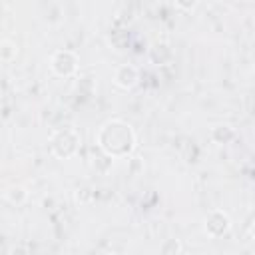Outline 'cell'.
I'll return each mask as SVG.
<instances>
[{
    "mask_svg": "<svg viewBox=\"0 0 255 255\" xmlns=\"http://www.w3.org/2000/svg\"><path fill=\"white\" fill-rule=\"evenodd\" d=\"M14 58H16V46H12V42L4 40L2 42V60L4 62H10Z\"/></svg>",
    "mask_w": 255,
    "mask_h": 255,
    "instance_id": "8",
    "label": "cell"
},
{
    "mask_svg": "<svg viewBox=\"0 0 255 255\" xmlns=\"http://www.w3.org/2000/svg\"><path fill=\"white\" fill-rule=\"evenodd\" d=\"M211 137H213V141H217V143H227V141H231V139L235 137V131H233L229 126H215V128L211 129Z\"/></svg>",
    "mask_w": 255,
    "mask_h": 255,
    "instance_id": "6",
    "label": "cell"
},
{
    "mask_svg": "<svg viewBox=\"0 0 255 255\" xmlns=\"http://www.w3.org/2000/svg\"><path fill=\"white\" fill-rule=\"evenodd\" d=\"M175 4H177L181 10H191V8H195L197 0H175Z\"/></svg>",
    "mask_w": 255,
    "mask_h": 255,
    "instance_id": "10",
    "label": "cell"
},
{
    "mask_svg": "<svg viewBox=\"0 0 255 255\" xmlns=\"http://www.w3.org/2000/svg\"><path fill=\"white\" fill-rule=\"evenodd\" d=\"M114 82L124 88V90H129L137 84V70L133 66H120L116 70V76H114Z\"/></svg>",
    "mask_w": 255,
    "mask_h": 255,
    "instance_id": "5",
    "label": "cell"
},
{
    "mask_svg": "<svg viewBox=\"0 0 255 255\" xmlns=\"http://www.w3.org/2000/svg\"><path fill=\"white\" fill-rule=\"evenodd\" d=\"M52 70L58 76H70L76 70V58L68 50H60L52 56Z\"/></svg>",
    "mask_w": 255,
    "mask_h": 255,
    "instance_id": "4",
    "label": "cell"
},
{
    "mask_svg": "<svg viewBox=\"0 0 255 255\" xmlns=\"http://www.w3.org/2000/svg\"><path fill=\"white\" fill-rule=\"evenodd\" d=\"M100 145L108 155H124L133 147V131L124 122H110L100 131Z\"/></svg>",
    "mask_w": 255,
    "mask_h": 255,
    "instance_id": "1",
    "label": "cell"
},
{
    "mask_svg": "<svg viewBox=\"0 0 255 255\" xmlns=\"http://www.w3.org/2000/svg\"><path fill=\"white\" fill-rule=\"evenodd\" d=\"M161 251H163V253H169V251H181V245H179V241L169 239L167 243L161 245Z\"/></svg>",
    "mask_w": 255,
    "mask_h": 255,
    "instance_id": "9",
    "label": "cell"
},
{
    "mask_svg": "<svg viewBox=\"0 0 255 255\" xmlns=\"http://www.w3.org/2000/svg\"><path fill=\"white\" fill-rule=\"evenodd\" d=\"M6 199H8L10 203H14V205L24 203V199H26V191H24V187H20V185L10 187V189L6 191Z\"/></svg>",
    "mask_w": 255,
    "mask_h": 255,
    "instance_id": "7",
    "label": "cell"
},
{
    "mask_svg": "<svg viewBox=\"0 0 255 255\" xmlns=\"http://www.w3.org/2000/svg\"><path fill=\"white\" fill-rule=\"evenodd\" d=\"M76 133L70 131V129H64V131H58L52 135V151L58 155V157H68L76 151Z\"/></svg>",
    "mask_w": 255,
    "mask_h": 255,
    "instance_id": "2",
    "label": "cell"
},
{
    "mask_svg": "<svg viewBox=\"0 0 255 255\" xmlns=\"http://www.w3.org/2000/svg\"><path fill=\"white\" fill-rule=\"evenodd\" d=\"M231 227L229 223V217L227 213L223 211H211L207 217H205V231L211 235V237H221L223 233H227Z\"/></svg>",
    "mask_w": 255,
    "mask_h": 255,
    "instance_id": "3",
    "label": "cell"
},
{
    "mask_svg": "<svg viewBox=\"0 0 255 255\" xmlns=\"http://www.w3.org/2000/svg\"><path fill=\"white\" fill-rule=\"evenodd\" d=\"M251 233H253V237H255V225H253V227H251Z\"/></svg>",
    "mask_w": 255,
    "mask_h": 255,
    "instance_id": "11",
    "label": "cell"
}]
</instances>
